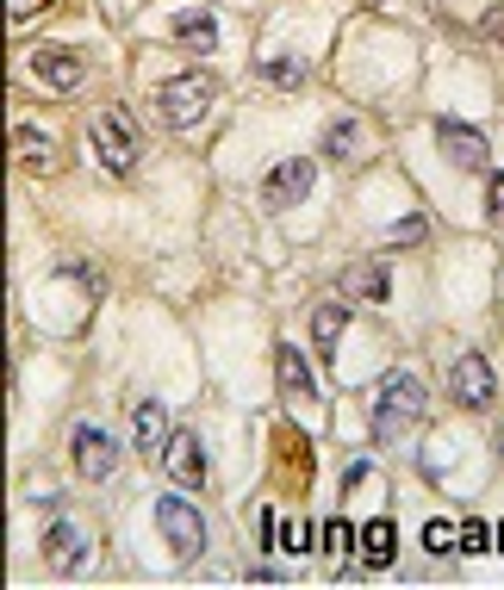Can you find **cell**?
I'll return each mask as SVG.
<instances>
[{"instance_id": "6da1fadb", "label": "cell", "mask_w": 504, "mask_h": 590, "mask_svg": "<svg viewBox=\"0 0 504 590\" xmlns=\"http://www.w3.org/2000/svg\"><path fill=\"white\" fill-rule=\"evenodd\" d=\"M417 417H424V385L411 380V373H387V380H380V398H374V436L399 441Z\"/></svg>"}, {"instance_id": "7a4b0ae2", "label": "cell", "mask_w": 504, "mask_h": 590, "mask_svg": "<svg viewBox=\"0 0 504 590\" xmlns=\"http://www.w3.org/2000/svg\"><path fill=\"white\" fill-rule=\"evenodd\" d=\"M156 529L169 534V547H175L181 566L199 559V547H206V516H199L187 497H156Z\"/></svg>"}, {"instance_id": "3957f363", "label": "cell", "mask_w": 504, "mask_h": 590, "mask_svg": "<svg viewBox=\"0 0 504 590\" xmlns=\"http://www.w3.org/2000/svg\"><path fill=\"white\" fill-rule=\"evenodd\" d=\"M213 100H218V81L213 76H181V81L162 88V118H169V125H199Z\"/></svg>"}, {"instance_id": "277c9868", "label": "cell", "mask_w": 504, "mask_h": 590, "mask_svg": "<svg viewBox=\"0 0 504 590\" xmlns=\"http://www.w3.org/2000/svg\"><path fill=\"white\" fill-rule=\"evenodd\" d=\"M88 137H94L100 169H106V174H131V162H137V137H131V125H125V113H100Z\"/></svg>"}, {"instance_id": "5b68a950", "label": "cell", "mask_w": 504, "mask_h": 590, "mask_svg": "<svg viewBox=\"0 0 504 590\" xmlns=\"http://www.w3.org/2000/svg\"><path fill=\"white\" fill-rule=\"evenodd\" d=\"M311 187H318V169H311L306 155H293V162L268 169V181H262V206H268V211H287V206H299Z\"/></svg>"}, {"instance_id": "8992f818", "label": "cell", "mask_w": 504, "mask_h": 590, "mask_svg": "<svg viewBox=\"0 0 504 590\" xmlns=\"http://www.w3.org/2000/svg\"><path fill=\"white\" fill-rule=\"evenodd\" d=\"M436 143H443V155L455 162V169H467V174H485V169H492L485 137L473 131V125H461V118H443V125H436Z\"/></svg>"}, {"instance_id": "52a82bcc", "label": "cell", "mask_w": 504, "mask_h": 590, "mask_svg": "<svg viewBox=\"0 0 504 590\" xmlns=\"http://www.w3.org/2000/svg\"><path fill=\"white\" fill-rule=\"evenodd\" d=\"M448 392H455V404H467V410H485L492 392H499L492 361H485V355H461V361L448 367Z\"/></svg>"}, {"instance_id": "ba28073f", "label": "cell", "mask_w": 504, "mask_h": 590, "mask_svg": "<svg viewBox=\"0 0 504 590\" xmlns=\"http://www.w3.org/2000/svg\"><path fill=\"white\" fill-rule=\"evenodd\" d=\"M162 466H169V478H181V485H206L213 478V466H206V448H199V436H169V448H162Z\"/></svg>"}, {"instance_id": "9c48e42d", "label": "cell", "mask_w": 504, "mask_h": 590, "mask_svg": "<svg viewBox=\"0 0 504 590\" xmlns=\"http://www.w3.org/2000/svg\"><path fill=\"white\" fill-rule=\"evenodd\" d=\"M118 466V441L106 429H76V473L81 478H113Z\"/></svg>"}, {"instance_id": "30bf717a", "label": "cell", "mask_w": 504, "mask_h": 590, "mask_svg": "<svg viewBox=\"0 0 504 590\" xmlns=\"http://www.w3.org/2000/svg\"><path fill=\"white\" fill-rule=\"evenodd\" d=\"M274 367H280V398H293V404H311V398H318V385H311V367H306V355H299L293 343L274 348Z\"/></svg>"}, {"instance_id": "8fae6325", "label": "cell", "mask_w": 504, "mask_h": 590, "mask_svg": "<svg viewBox=\"0 0 504 590\" xmlns=\"http://www.w3.org/2000/svg\"><path fill=\"white\" fill-rule=\"evenodd\" d=\"M32 76L50 81V88H76V81H81V57H76V50H62V44H44V50H32Z\"/></svg>"}, {"instance_id": "7c38bea8", "label": "cell", "mask_w": 504, "mask_h": 590, "mask_svg": "<svg viewBox=\"0 0 504 590\" xmlns=\"http://www.w3.org/2000/svg\"><path fill=\"white\" fill-rule=\"evenodd\" d=\"M131 429H137V448H144L150 460L169 448V436H175V429H169V410H162L156 398H144V404L131 410Z\"/></svg>"}, {"instance_id": "4fadbf2b", "label": "cell", "mask_w": 504, "mask_h": 590, "mask_svg": "<svg viewBox=\"0 0 504 590\" xmlns=\"http://www.w3.org/2000/svg\"><path fill=\"white\" fill-rule=\"evenodd\" d=\"M362 559H368L374 571H387L392 559H399V529H392L387 516H374L368 529H362Z\"/></svg>"}, {"instance_id": "5bb4252c", "label": "cell", "mask_w": 504, "mask_h": 590, "mask_svg": "<svg viewBox=\"0 0 504 590\" xmlns=\"http://www.w3.org/2000/svg\"><path fill=\"white\" fill-rule=\"evenodd\" d=\"M81 553H88V547H81V529H76V522H50V534H44V559H50L57 571H76Z\"/></svg>"}, {"instance_id": "9a60e30c", "label": "cell", "mask_w": 504, "mask_h": 590, "mask_svg": "<svg viewBox=\"0 0 504 590\" xmlns=\"http://www.w3.org/2000/svg\"><path fill=\"white\" fill-rule=\"evenodd\" d=\"M343 292H350V299H392V274L380 262H362L343 274Z\"/></svg>"}, {"instance_id": "2e32d148", "label": "cell", "mask_w": 504, "mask_h": 590, "mask_svg": "<svg viewBox=\"0 0 504 590\" xmlns=\"http://www.w3.org/2000/svg\"><path fill=\"white\" fill-rule=\"evenodd\" d=\"M13 143H20V162H25V169L57 174V150H50V137H44L38 125H20V131H13Z\"/></svg>"}, {"instance_id": "e0dca14e", "label": "cell", "mask_w": 504, "mask_h": 590, "mask_svg": "<svg viewBox=\"0 0 504 590\" xmlns=\"http://www.w3.org/2000/svg\"><path fill=\"white\" fill-rule=\"evenodd\" d=\"M175 38L187 44V50H213V44H218V20H213V13H199V7H187V13H175Z\"/></svg>"}, {"instance_id": "ac0fdd59", "label": "cell", "mask_w": 504, "mask_h": 590, "mask_svg": "<svg viewBox=\"0 0 504 590\" xmlns=\"http://www.w3.org/2000/svg\"><path fill=\"white\" fill-rule=\"evenodd\" d=\"M343 324H350V305H324L318 317H311V336H318V355H336V336H343Z\"/></svg>"}, {"instance_id": "d6986e66", "label": "cell", "mask_w": 504, "mask_h": 590, "mask_svg": "<svg viewBox=\"0 0 504 590\" xmlns=\"http://www.w3.org/2000/svg\"><path fill=\"white\" fill-rule=\"evenodd\" d=\"M262 81H274V88H306V62L274 57V62H262Z\"/></svg>"}, {"instance_id": "ffe728a7", "label": "cell", "mask_w": 504, "mask_h": 590, "mask_svg": "<svg viewBox=\"0 0 504 590\" xmlns=\"http://www.w3.org/2000/svg\"><path fill=\"white\" fill-rule=\"evenodd\" d=\"M455 541H461V529H455V522H443V516L424 529V547L429 553H455Z\"/></svg>"}, {"instance_id": "44dd1931", "label": "cell", "mask_w": 504, "mask_h": 590, "mask_svg": "<svg viewBox=\"0 0 504 590\" xmlns=\"http://www.w3.org/2000/svg\"><path fill=\"white\" fill-rule=\"evenodd\" d=\"M324 553H336V559H343V553H355V529L343 522V516H336V522H324Z\"/></svg>"}, {"instance_id": "7402d4cb", "label": "cell", "mask_w": 504, "mask_h": 590, "mask_svg": "<svg viewBox=\"0 0 504 590\" xmlns=\"http://www.w3.org/2000/svg\"><path fill=\"white\" fill-rule=\"evenodd\" d=\"M485 547H492V529H485L480 516H467L461 522V553H485Z\"/></svg>"}, {"instance_id": "603a6c76", "label": "cell", "mask_w": 504, "mask_h": 590, "mask_svg": "<svg viewBox=\"0 0 504 590\" xmlns=\"http://www.w3.org/2000/svg\"><path fill=\"white\" fill-rule=\"evenodd\" d=\"M324 143H330V155H355V125H350V118H343V125H330Z\"/></svg>"}, {"instance_id": "cb8c5ba5", "label": "cell", "mask_w": 504, "mask_h": 590, "mask_svg": "<svg viewBox=\"0 0 504 590\" xmlns=\"http://www.w3.org/2000/svg\"><path fill=\"white\" fill-rule=\"evenodd\" d=\"M424 236H429L424 218H399V224H392V243H424Z\"/></svg>"}, {"instance_id": "d4e9b609", "label": "cell", "mask_w": 504, "mask_h": 590, "mask_svg": "<svg viewBox=\"0 0 504 590\" xmlns=\"http://www.w3.org/2000/svg\"><path fill=\"white\" fill-rule=\"evenodd\" d=\"M485 218L504 224V174H492V193H485Z\"/></svg>"}, {"instance_id": "484cf974", "label": "cell", "mask_w": 504, "mask_h": 590, "mask_svg": "<svg viewBox=\"0 0 504 590\" xmlns=\"http://www.w3.org/2000/svg\"><path fill=\"white\" fill-rule=\"evenodd\" d=\"M368 7H380V0H368Z\"/></svg>"}]
</instances>
